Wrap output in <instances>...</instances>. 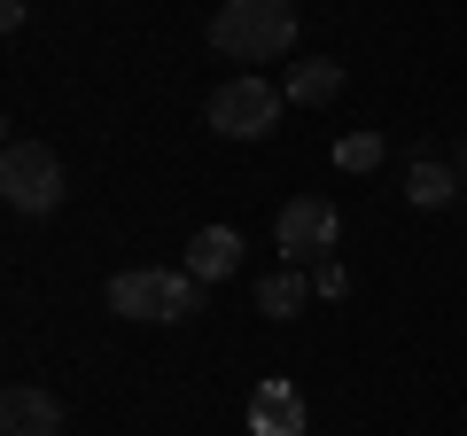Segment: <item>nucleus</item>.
Wrapping results in <instances>:
<instances>
[{
  "label": "nucleus",
  "instance_id": "obj_1",
  "mask_svg": "<svg viewBox=\"0 0 467 436\" xmlns=\"http://www.w3.org/2000/svg\"><path fill=\"white\" fill-rule=\"evenodd\" d=\"M211 47L234 63H273L296 47V0H226L211 16Z\"/></svg>",
  "mask_w": 467,
  "mask_h": 436
},
{
  "label": "nucleus",
  "instance_id": "obj_2",
  "mask_svg": "<svg viewBox=\"0 0 467 436\" xmlns=\"http://www.w3.org/2000/svg\"><path fill=\"white\" fill-rule=\"evenodd\" d=\"M202 281L195 273H164V265H133L109 281V312L117 319H195Z\"/></svg>",
  "mask_w": 467,
  "mask_h": 436
},
{
  "label": "nucleus",
  "instance_id": "obj_3",
  "mask_svg": "<svg viewBox=\"0 0 467 436\" xmlns=\"http://www.w3.org/2000/svg\"><path fill=\"white\" fill-rule=\"evenodd\" d=\"M0 195H8V211L47 218L63 202V156L47 140H8V156H0Z\"/></svg>",
  "mask_w": 467,
  "mask_h": 436
},
{
  "label": "nucleus",
  "instance_id": "obj_4",
  "mask_svg": "<svg viewBox=\"0 0 467 436\" xmlns=\"http://www.w3.org/2000/svg\"><path fill=\"white\" fill-rule=\"evenodd\" d=\"M281 109H288L281 86H265V78H226V86L211 94V133H226V140H265L273 125H281Z\"/></svg>",
  "mask_w": 467,
  "mask_h": 436
},
{
  "label": "nucleus",
  "instance_id": "obj_5",
  "mask_svg": "<svg viewBox=\"0 0 467 436\" xmlns=\"http://www.w3.org/2000/svg\"><path fill=\"white\" fill-rule=\"evenodd\" d=\"M335 234H343V218H335L327 195H296V202L281 211V250H288V265H327Z\"/></svg>",
  "mask_w": 467,
  "mask_h": 436
},
{
  "label": "nucleus",
  "instance_id": "obj_6",
  "mask_svg": "<svg viewBox=\"0 0 467 436\" xmlns=\"http://www.w3.org/2000/svg\"><path fill=\"white\" fill-rule=\"evenodd\" d=\"M304 398H296V382H257L250 389V436H304Z\"/></svg>",
  "mask_w": 467,
  "mask_h": 436
},
{
  "label": "nucleus",
  "instance_id": "obj_7",
  "mask_svg": "<svg viewBox=\"0 0 467 436\" xmlns=\"http://www.w3.org/2000/svg\"><path fill=\"white\" fill-rule=\"evenodd\" d=\"M0 436H63V405H55L47 389L16 382L8 398H0Z\"/></svg>",
  "mask_w": 467,
  "mask_h": 436
},
{
  "label": "nucleus",
  "instance_id": "obj_8",
  "mask_svg": "<svg viewBox=\"0 0 467 436\" xmlns=\"http://www.w3.org/2000/svg\"><path fill=\"white\" fill-rule=\"evenodd\" d=\"M234 265H242V234H234V226H202V234L187 242V273H195V281H226Z\"/></svg>",
  "mask_w": 467,
  "mask_h": 436
},
{
  "label": "nucleus",
  "instance_id": "obj_9",
  "mask_svg": "<svg viewBox=\"0 0 467 436\" xmlns=\"http://www.w3.org/2000/svg\"><path fill=\"white\" fill-rule=\"evenodd\" d=\"M304 304H312V281H304L296 265H281V273L257 281V312H265V319H296Z\"/></svg>",
  "mask_w": 467,
  "mask_h": 436
},
{
  "label": "nucleus",
  "instance_id": "obj_10",
  "mask_svg": "<svg viewBox=\"0 0 467 436\" xmlns=\"http://www.w3.org/2000/svg\"><path fill=\"white\" fill-rule=\"evenodd\" d=\"M281 94L296 101V109H319V101H335V94H343V63H296Z\"/></svg>",
  "mask_w": 467,
  "mask_h": 436
},
{
  "label": "nucleus",
  "instance_id": "obj_11",
  "mask_svg": "<svg viewBox=\"0 0 467 436\" xmlns=\"http://www.w3.org/2000/svg\"><path fill=\"white\" fill-rule=\"evenodd\" d=\"M460 171H451V164H429V156H420V164H413V180H405V195H413V211H444V202L451 195H460Z\"/></svg>",
  "mask_w": 467,
  "mask_h": 436
},
{
  "label": "nucleus",
  "instance_id": "obj_12",
  "mask_svg": "<svg viewBox=\"0 0 467 436\" xmlns=\"http://www.w3.org/2000/svg\"><path fill=\"white\" fill-rule=\"evenodd\" d=\"M335 164H343V171H374V164H382V133H343V140H335Z\"/></svg>",
  "mask_w": 467,
  "mask_h": 436
},
{
  "label": "nucleus",
  "instance_id": "obj_13",
  "mask_svg": "<svg viewBox=\"0 0 467 436\" xmlns=\"http://www.w3.org/2000/svg\"><path fill=\"white\" fill-rule=\"evenodd\" d=\"M312 288H319V296H343V265H335V257H327V265L312 273Z\"/></svg>",
  "mask_w": 467,
  "mask_h": 436
},
{
  "label": "nucleus",
  "instance_id": "obj_14",
  "mask_svg": "<svg viewBox=\"0 0 467 436\" xmlns=\"http://www.w3.org/2000/svg\"><path fill=\"white\" fill-rule=\"evenodd\" d=\"M24 16H32V0H0V24H8V32H16Z\"/></svg>",
  "mask_w": 467,
  "mask_h": 436
},
{
  "label": "nucleus",
  "instance_id": "obj_15",
  "mask_svg": "<svg viewBox=\"0 0 467 436\" xmlns=\"http://www.w3.org/2000/svg\"><path fill=\"white\" fill-rule=\"evenodd\" d=\"M451 171H460V180H467V133H460V156H451Z\"/></svg>",
  "mask_w": 467,
  "mask_h": 436
}]
</instances>
